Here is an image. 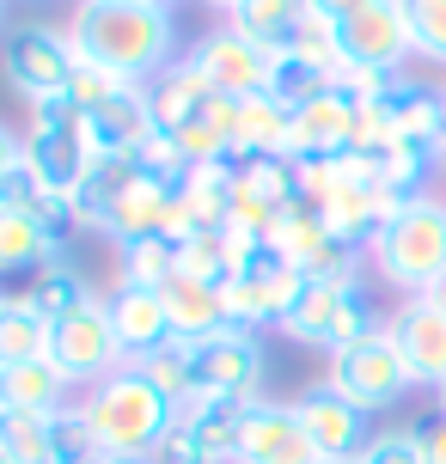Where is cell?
<instances>
[{"label": "cell", "mask_w": 446, "mask_h": 464, "mask_svg": "<svg viewBox=\"0 0 446 464\" xmlns=\"http://www.w3.org/2000/svg\"><path fill=\"white\" fill-rule=\"evenodd\" d=\"M68 37L86 62L111 68L129 86H147L153 73L171 68L178 19H171V0H80Z\"/></svg>", "instance_id": "cell-1"}, {"label": "cell", "mask_w": 446, "mask_h": 464, "mask_svg": "<svg viewBox=\"0 0 446 464\" xmlns=\"http://www.w3.org/2000/svg\"><path fill=\"white\" fill-rule=\"evenodd\" d=\"M86 421H92L104 459H153V446L165 440V428L178 421V403L147 379L141 367L111 372L104 385L86 392Z\"/></svg>", "instance_id": "cell-2"}, {"label": "cell", "mask_w": 446, "mask_h": 464, "mask_svg": "<svg viewBox=\"0 0 446 464\" xmlns=\"http://www.w3.org/2000/svg\"><path fill=\"white\" fill-rule=\"evenodd\" d=\"M367 263L385 287L422 294L446 269V196H416L403 214H392L379 238L367 245Z\"/></svg>", "instance_id": "cell-3"}, {"label": "cell", "mask_w": 446, "mask_h": 464, "mask_svg": "<svg viewBox=\"0 0 446 464\" xmlns=\"http://www.w3.org/2000/svg\"><path fill=\"white\" fill-rule=\"evenodd\" d=\"M24 165L44 178L49 196H80V184L92 178V135H86V111L73 104L68 92L31 104V122H24Z\"/></svg>", "instance_id": "cell-4"}, {"label": "cell", "mask_w": 446, "mask_h": 464, "mask_svg": "<svg viewBox=\"0 0 446 464\" xmlns=\"http://www.w3.org/2000/svg\"><path fill=\"white\" fill-rule=\"evenodd\" d=\"M276 330H287L294 343L336 354V348L361 343V336H373L385 324H379V312L361 281H300V294H294V305H287V318Z\"/></svg>", "instance_id": "cell-5"}, {"label": "cell", "mask_w": 446, "mask_h": 464, "mask_svg": "<svg viewBox=\"0 0 446 464\" xmlns=\"http://www.w3.org/2000/svg\"><path fill=\"white\" fill-rule=\"evenodd\" d=\"M73 62H80V49H73L68 31H55V24H13L6 37H0V73H6V86L24 98V104H44V98H62L73 80Z\"/></svg>", "instance_id": "cell-6"}, {"label": "cell", "mask_w": 446, "mask_h": 464, "mask_svg": "<svg viewBox=\"0 0 446 464\" xmlns=\"http://www.w3.org/2000/svg\"><path fill=\"white\" fill-rule=\"evenodd\" d=\"M330 385L349 397V403H361L367 416H379V410H392L416 379H410V367H403L392 330H373V336H361V343L330 354Z\"/></svg>", "instance_id": "cell-7"}, {"label": "cell", "mask_w": 446, "mask_h": 464, "mask_svg": "<svg viewBox=\"0 0 446 464\" xmlns=\"http://www.w3.org/2000/svg\"><path fill=\"white\" fill-rule=\"evenodd\" d=\"M49 361L62 367L68 385H104L111 372L129 367V354H122L117 330H111L104 300H92L86 312H73V318H62V324L49 330Z\"/></svg>", "instance_id": "cell-8"}, {"label": "cell", "mask_w": 446, "mask_h": 464, "mask_svg": "<svg viewBox=\"0 0 446 464\" xmlns=\"http://www.w3.org/2000/svg\"><path fill=\"white\" fill-rule=\"evenodd\" d=\"M294 416H300L305 440L318 446V459H325V464H354L361 452H367V440H373L367 410L349 403L330 379H325V385H305V392L294 397Z\"/></svg>", "instance_id": "cell-9"}, {"label": "cell", "mask_w": 446, "mask_h": 464, "mask_svg": "<svg viewBox=\"0 0 446 464\" xmlns=\"http://www.w3.org/2000/svg\"><path fill=\"white\" fill-rule=\"evenodd\" d=\"M196 392L202 397H263V343L257 330H214L196 343Z\"/></svg>", "instance_id": "cell-10"}, {"label": "cell", "mask_w": 446, "mask_h": 464, "mask_svg": "<svg viewBox=\"0 0 446 464\" xmlns=\"http://www.w3.org/2000/svg\"><path fill=\"white\" fill-rule=\"evenodd\" d=\"M189 62L208 73L214 92H227V98H257V92H269L276 49H263V44H251V37H238L233 24H220V31H208L202 44L189 49Z\"/></svg>", "instance_id": "cell-11"}, {"label": "cell", "mask_w": 446, "mask_h": 464, "mask_svg": "<svg viewBox=\"0 0 446 464\" xmlns=\"http://www.w3.org/2000/svg\"><path fill=\"white\" fill-rule=\"evenodd\" d=\"M343 31V62L354 68H379V73H398L416 44H410V19H403V0H379L367 13H354V19L336 24Z\"/></svg>", "instance_id": "cell-12"}, {"label": "cell", "mask_w": 446, "mask_h": 464, "mask_svg": "<svg viewBox=\"0 0 446 464\" xmlns=\"http://www.w3.org/2000/svg\"><path fill=\"white\" fill-rule=\"evenodd\" d=\"M385 330H392V343H398L410 379L428 385V392H441L446 385V312L441 305H428L422 294H410V300L385 318Z\"/></svg>", "instance_id": "cell-13"}, {"label": "cell", "mask_w": 446, "mask_h": 464, "mask_svg": "<svg viewBox=\"0 0 446 464\" xmlns=\"http://www.w3.org/2000/svg\"><path fill=\"white\" fill-rule=\"evenodd\" d=\"M171 220H178V184H165V178H153V171H135V178L122 184V196L104 208L98 232L117 238V245H129V238H153V232L171 238Z\"/></svg>", "instance_id": "cell-14"}, {"label": "cell", "mask_w": 446, "mask_h": 464, "mask_svg": "<svg viewBox=\"0 0 446 464\" xmlns=\"http://www.w3.org/2000/svg\"><path fill=\"white\" fill-rule=\"evenodd\" d=\"M238 464H325L318 446L305 440L294 403H276V397H257L245 410V446H238Z\"/></svg>", "instance_id": "cell-15"}, {"label": "cell", "mask_w": 446, "mask_h": 464, "mask_svg": "<svg viewBox=\"0 0 446 464\" xmlns=\"http://www.w3.org/2000/svg\"><path fill=\"white\" fill-rule=\"evenodd\" d=\"M354 122H361V104H354L343 86L318 92L312 104L294 111V135H287V160H336L354 147Z\"/></svg>", "instance_id": "cell-16"}, {"label": "cell", "mask_w": 446, "mask_h": 464, "mask_svg": "<svg viewBox=\"0 0 446 464\" xmlns=\"http://www.w3.org/2000/svg\"><path fill=\"white\" fill-rule=\"evenodd\" d=\"M104 312H111V330H117L129 367H135L141 354H153L160 343H171V336H178L160 287H129V281H117V287L104 294Z\"/></svg>", "instance_id": "cell-17"}, {"label": "cell", "mask_w": 446, "mask_h": 464, "mask_svg": "<svg viewBox=\"0 0 446 464\" xmlns=\"http://www.w3.org/2000/svg\"><path fill=\"white\" fill-rule=\"evenodd\" d=\"M257 397H189L178 421L189 428V440L202 452V464H238V446H245V410Z\"/></svg>", "instance_id": "cell-18"}, {"label": "cell", "mask_w": 446, "mask_h": 464, "mask_svg": "<svg viewBox=\"0 0 446 464\" xmlns=\"http://www.w3.org/2000/svg\"><path fill=\"white\" fill-rule=\"evenodd\" d=\"M160 122H153V104H147V86H122L111 104H98L86 116V135H92V153L98 160H129V153H141V140L153 135Z\"/></svg>", "instance_id": "cell-19"}, {"label": "cell", "mask_w": 446, "mask_h": 464, "mask_svg": "<svg viewBox=\"0 0 446 464\" xmlns=\"http://www.w3.org/2000/svg\"><path fill=\"white\" fill-rule=\"evenodd\" d=\"M214 98H220V92L208 86V73L196 68L189 55L147 80V104H153V122H160L165 135H178V129H189V122H202V116L214 111Z\"/></svg>", "instance_id": "cell-20"}, {"label": "cell", "mask_w": 446, "mask_h": 464, "mask_svg": "<svg viewBox=\"0 0 446 464\" xmlns=\"http://www.w3.org/2000/svg\"><path fill=\"white\" fill-rule=\"evenodd\" d=\"M165 294V312H171V330L189 336V343H208L214 330H227V300H220V287L214 281H189V276H171L160 287Z\"/></svg>", "instance_id": "cell-21"}, {"label": "cell", "mask_w": 446, "mask_h": 464, "mask_svg": "<svg viewBox=\"0 0 446 464\" xmlns=\"http://www.w3.org/2000/svg\"><path fill=\"white\" fill-rule=\"evenodd\" d=\"M68 379L55 361H19V367H0V410H37V416H55L68 410Z\"/></svg>", "instance_id": "cell-22"}, {"label": "cell", "mask_w": 446, "mask_h": 464, "mask_svg": "<svg viewBox=\"0 0 446 464\" xmlns=\"http://www.w3.org/2000/svg\"><path fill=\"white\" fill-rule=\"evenodd\" d=\"M287 135H294V111H287L276 92L238 98V122H233V160H251V153H287Z\"/></svg>", "instance_id": "cell-23"}, {"label": "cell", "mask_w": 446, "mask_h": 464, "mask_svg": "<svg viewBox=\"0 0 446 464\" xmlns=\"http://www.w3.org/2000/svg\"><path fill=\"white\" fill-rule=\"evenodd\" d=\"M24 300H31V312H44L49 324H62V318H73V312H86L98 294H92V281L62 256V263H44L37 276L24 281Z\"/></svg>", "instance_id": "cell-24"}, {"label": "cell", "mask_w": 446, "mask_h": 464, "mask_svg": "<svg viewBox=\"0 0 446 464\" xmlns=\"http://www.w3.org/2000/svg\"><path fill=\"white\" fill-rule=\"evenodd\" d=\"M49 318L31 312L24 294H0V367H19V361H44L49 354Z\"/></svg>", "instance_id": "cell-25"}, {"label": "cell", "mask_w": 446, "mask_h": 464, "mask_svg": "<svg viewBox=\"0 0 446 464\" xmlns=\"http://www.w3.org/2000/svg\"><path fill=\"white\" fill-rule=\"evenodd\" d=\"M300 19H305V0H238L233 6V31L263 49H287Z\"/></svg>", "instance_id": "cell-26"}, {"label": "cell", "mask_w": 446, "mask_h": 464, "mask_svg": "<svg viewBox=\"0 0 446 464\" xmlns=\"http://www.w3.org/2000/svg\"><path fill=\"white\" fill-rule=\"evenodd\" d=\"M135 367H141L147 379H153V385H160V392L178 403V410H184L189 397H202V392H196V343H189V336H171V343H160L153 354H141Z\"/></svg>", "instance_id": "cell-27"}, {"label": "cell", "mask_w": 446, "mask_h": 464, "mask_svg": "<svg viewBox=\"0 0 446 464\" xmlns=\"http://www.w3.org/2000/svg\"><path fill=\"white\" fill-rule=\"evenodd\" d=\"M44 263H62V256L49 251L44 227L31 214H0V276H19V269L37 276Z\"/></svg>", "instance_id": "cell-28"}, {"label": "cell", "mask_w": 446, "mask_h": 464, "mask_svg": "<svg viewBox=\"0 0 446 464\" xmlns=\"http://www.w3.org/2000/svg\"><path fill=\"white\" fill-rule=\"evenodd\" d=\"M122 256V276L129 287H165V281L178 276V238H165V232H153V238H129V245H117Z\"/></svg>", "instance_id": "cell-29"}, {"label": "cell", "mask_w": 446, "mask_h": 464, "mask_svg": "<svg viewBox=\"0 0 446 464\" xmlns=\"http://www.w3.org/2000/svg\"><path fill=\"white\" fill-rule=\"evenodd\" d=\"M336 86V73L318 68V62H305V55H294V49H276V68H269V92L282 98L287 111H300V104H312L318 92H330Z\"/></svg>", "instance_id": "cell-30"}, {"label": "cell", "mask_w": 446, "mask_h": 464, "mask_svg": "<svg viewBox=\"0 0 446 464\" xmlns=\"http://www.w3.org/2000/svg\"><path fill=\"white\" fill-rule=\"evenodd\" d=\"M49 464H104V446H98V434H92V421H86L80 403L49 416Z\"/></svg>", "instance_id": "cell-31"}, {"label": "cell", "mask_w": 446, "mask_h": 464, "mask_svg": "<svg viewBox=\"0 0 446 464\" xmlns=\"http://www.w3.org/2000/svg\"><path fill=\"white\" fill-rule=\"evenodd\" d=\"M0 459L49 464V416H37V410H0Z\"/></svg>", "instance_id": "cell-32"}, {"label": "cell", "mask_w": 446, "mask_h": 464, "mask_svg": "<svg viewBox=\"0 0 446 464\" xmlns=\"http://www.w3.org/2000/svg\"><path fill=\"white\" fill-rule=\"evenodd\" d=\"M178 276H189V281H214V287L233 276L227 227H220V232H189V238H178Z\"/></svg>", "instance_id": "cell-33"}, {"label": "cell", "mask_w": 446, "mask_h": 464, "mask_svg": "<svg viewBox=\"0 0 446 464\" xmlns=\"http://www.w3.org/2000/svg\"><path fill=\"white\" fill-rule=\"evenodd\" d=\"M403 19H410V44L422 62L446 68V0H403Z\"/></svg>", "instance_id": "cell-34"}, {"label": "cell", "mask_w": 446, "mask_h": 464, "mask_svg": "<svg viewBox=\"0 0 446 464\" xmlns=\"http://www.w3.org/2000/svg\"><path fill=\"white\" fill-rule=\"evenodd\" d=\"M135 160H141V171H153V178H165V184H178V189H184V178L196 171L189 153H184V140L165 135V129H153V135L141 140V153H135Z\"/></svg>", "instance_id": "cell-35"}, {"label": "cell", "mask_w": 446, "mask_h": 464, "mask_svg": "<svg viewBox=\"0 0 446 464\" xmlns=\"http://www.w3.org/2000/svg\"><path fill=\"white\" fill-rule=\"evenodd\" d=\"M122 86H129V80H117L111 68H98V62H86V55H80V62H73V80H68V98H73L86 116H92L98 104H111Z\"/></svg>", "instance_id": "cell-36"}, {"label": "cell", "mask_w": 446, "mask_h": 464, "mask_svg": "<svg viewBox=\"0 0 446 464\" xmlns=\"http://www.w3.org/2000/svg\"><path fill=\"white\" fill-rule=\"evenodd\" d=\"M49 189H44V178L31 171V165H13L6 178H0V214H37V202H44Z\"/></svg>", "instance_id": "cell-37"}, {"label": "cell", "mask_w": 446, "mask_h": 464, "mask_svg": "<svg viewBox=\"0 0 446 464\" xmlns=\"http://www.w3.org/2000/svg\"><path fill=\"white\" fill-rule=\"evenodd\" d=\"M354 464H422V446H416L410 428H385V434L367 440V452H361Z\"/></svg>", "instance_id": "cell-38"}, {"label": "cell", "mask_w": 446, "mask_h": 464, "mask_svg": "<svg viewBox=\"0 0 446 464\" xmlns=\"http://www.w3.org/2000/svg\"><path fill=\"white\" fill-rule=\"evenodd\" d=\"M153 464H202V452H196V440H189L184 421H171V428H165V440L153 446Z\"/></svg>", "instance_id": "cell-39"}, {"label": "cell", "mask_w": 446, "mask_h": 464, "mask_svg": "<svg viewBox=\"0 0 446 464\" xmlns=\"http://www.w3.org/2000/svg\"><path fill=\"white\" fill-rule=\"evenodd\" d=\"M410 434H416V446H422V464H446V416L434 410V416L410 421Z\"/></svg>", "instance_id": "cell-40"}, {"label": "cell", "mask_w": 446, "mask_h": 464, "mask_svg": "<svg viewBox=\"0 0 446 464\" xmlns=\"http://www.w3.org/2000/svg\"><path fill=\"white\" fill-rule=\"evenodd\" d=\"M305 6H312V13H325V19H354V13H367V6H379V0H305Z\"/></svg>", "instance_id": "cell-41"}, {"label": "cell", "mask_w": 446, "mask_h": 464, "mask_svg": "<svg viewBox=\"0 0 446 464\" xmlns=\"http://www.w3.org/2000/svg\"><path fill=\"white\" fill-rule=\"evenodd\" d=\"M19 160H24V135H13V129L0 122V178H6V171H13Z\"/></svg>", "instance_id": "cell-42"}, {"label": "cell", "mask_w": 446, "mask_h": 464, "mask_svg": "<svg viewBox=\"0 0 446 464\" xmlns=\"http://www.w3.org/2000/svg\"><path fill=\"white\" fill-rule=\"evenodd\" d=\"M422 300H428V305H441V312H446V269H441V276H434V281L422 287Z\"/></svg>", "instance_id": "cell-43"}, {"label": "cell", "mask_w": 446, "mask_h": 464, "mask_svg": "<svg viewBox=\"0 0 446 464\" xmlns=\"http://www.w3.org/2000/svg\"><path fill=\"white\" fill-rule=\"evenodd\" d=\"M104 464H153V459H104Z\"/></svg>", "instance_id": "cell-44"}, {"label": "cell", "mask_w": 446, "mask_h": 464, "mask_svg": "<svg viewBox=\"0 0 446 464\" xmlns=\"http://www.w3.org/2000/svg\"><path fill=\"white\" fill-rule=\"evenodd\" d=\"M434 397H441V416H446V385H441V392H434Z\"/></svg>", "instance_id": "cell-45"}, {"label": "cell", "mask_w": 446, "mask_h": 464, "mask_svg": "<svg viewBox=\"0 0 446 464\" xmlns=\"http://www.w3.org/2000/svg\"><path fill=\"white\" fill-rule=\"evenodd\" d=\"M441 98H446V86H441ZM441 160H446V135H441Z\"/></svg>", "instance_id": "cell-46"}, {"label": "cell", "mask_w": 446, "mask_h": 464, "mask_svg": "<svg viewBox=\"0 0 446 464\" xmlns=\"http://www.w3.org/2000/svg\"><path fill=\"white\" fill-rule=\"evenodd\" d=\"M214 6H227V13H233V6H238V0H214Z\"/></svg>", "instance_id": "cell-47"}, {"label": "cell", "mask_w": 446, "mask_h": 464, "mask_svg": "<svg viewBox=\"0 0 446 464\" xmlns=\"http://www.w3.org/2000/svg\"><path fill=\"white\" fill-rule=\"evenodd\" d=\"M0 464H6V459H0Z\"/></svg>", "instance_id": "cell-48"}]
</instances>
